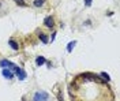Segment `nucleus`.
<instances>
[{"instance_id": "obj_2", "label": "nucleus", "mask_w": 120, "mask_h": 101, "mask_svg": "<svg viewBox=\"0 0 120 101\" xmlns=\"http://www.w3.org/2000/svg\"><path fill=\"white\" fill-rule=\"evenodd\" d=\"M44 25L46 26V27H53L55 22H53V18H52V16H46V18L44 19Z\"/></svg>"}, {"instance_id": "obj_8", "label": "nucleus", "mask_w": 120, "mask_h": 101, "mask_svg": "<svg viewBox=\"0 0 120 101\" xmlns=\"http://www.w3.org/2000/svg\"><path fill=\"white\" fill-rule=\"evenodd\" d=\"M75 44H76V42H75V41H71V42H70V44H68V47H67V51H68V52H71V51H72V49H74Z\"/></svg>"}, {"instance_id": "obj_11", "label": "nucleus", "mask_w": 120, "mask_h": 101, "mask_svg": "<svg viewBox=\"0 0 120 101\" xmlns=\"http://www.w3.org/2000/svg\"><path fill=\"white\" fill-rule=\"evenodd\" d=\"M101 77H104L105 79H106V81H109V79H111V78L108 77V74H105V72H102V74H101Z\"/></svg>"}, {"instance_id": "obj_3", "label": "nucleus", "mask_w": 120, "mask_h": 101, "mask_svg": "<svg viewBox=\"0 0 120 101\" xmlns=\"http://www.w3.org/2000/svg\"><path fill=\"white\" fill-rule=\"evenodd\" d=\"M3 75L7 78V79H11V78L14 77V72L10 70V68H4V70H3Z\"/></svg>"}, {"instance_id": "obj_10", "label": "nucleus", "mask_w": 120, "mask_h": 101, "mask_svg": "<svg viewBox=\"0 0 120 101\" xmlns=\"http://www.w3.org/2000/svg\"><path fill=\"white\" fill-rule=\"evenodd\" d=\"M40 38H41V41H42V42H44V44H46V42H48V38H46V37H45L44 34H40Z\"/></svg>"}, {"instance_id": "obj_5", "label": "nucleus", "mask_w": 120, "mask_h": 101, "mask_svg": "<svg viewBox=\"0 0 120 101\" xmlns=\"http://www.w3.org/2000/svg\"><path fill=\"white\" fill-rule=\"evenodd\" d=\"M16 74L19 75V79H21V81H23V79H25V77H26L25 71H23V70H21V68H18V71H16Z\"/></svg>"}, {"instance_id": "obj_4", "label": "nucleus", "mask_w": 120, "mask_h": 101, "mask_svg": "<svg viewBox=\"0 0 120 101\" xmlns=\"http://www.w3.org/2000/svg\"><path fill=\"white\" fill-rule=\"evenodd\" d=\"M11 64H12V63L8 62V60H1V62H0V66H1V67H4V68H10V66H11Z\"/></svg>"}, {"instance_id": "obj_1", "label": "nucleus", "mask_w": 120, "mask_h": 101, "mask_svg": "<svg viewBox=\"0 0 120 101\" xmlns=\"http://www.w3.org/2000/svg\"><path fill=\"white\" fill-rule=\"evenodd\" d=\"M34 101H46L48 100V93L46 92H37L33 97Z\"/></svg>"}, {"instance_id": "obj_6", "label": "nucleus", "mask_w": 120, "mask_h": 101, "mask_svg": "<svg viewBox=\"0 0 120 101\" xmlns=\"http://www.w3.org/2000/svg\"><path fill=\"white\" fill-rule=\"evenodd\" d=\"M8 44H10V47L12 48V49H14V51H18V44H16V42H15L14 40H10V42H8Z\"/></svg>"}, {"instance_id": "obj_12", "label": "nucleus", "mask_w": 120, "mask_h": 101, "mask_svg": "<svg viewBox=\"0 0 120 101\" xmlns=\"http://www.w3.org/2000/svg\"><path fill=\"white\" fill-rule=\"evenodd\" d=\"M90 3H91V0H86V6H90Z\"/></svg>"}, {"instance_id": "obj_9", "label": "nucleus", "mask_w": 120, "mask_h": 101, "mask_svg": "<svg viewBox=\"0 0 120 101\" xmlns=\"http://www.w3.org/2000/svg\"><path fill=\"white\" fill-rule=\"evenodd\" d=\"M44 3H45V0H34V6L36 7H41Z\"/></svg>"}, {"instance_id": "obj_13", "label": "nucleus", "mask_w": 120, "mask_h": 101, "mask_svg": "<svg viewBox=\"0 0 120 101\" xmlns=\"http://www.w3.org/2000/svg\"><path fill=\"white\" fill-rule=\"evenodd\" d=\"M1 4H3V3H1V0H0V8H1Z\"/></svg>"}, {"instance_id": "obj_7", "label": "nucleus", "mask_w": 120, "mask_h": 101, "mask_svg": "<svg viewBox=\"0 0 120 101\" xmlns=\"http://www.w3.org/2000/svg\"><path fill=\"white\" fill-rule=\"evenodd\" d=\"M45 62H46V60H45V57H42V56H40V57H37V59H36V63H37L38 66H42Z\"/></svg>"}]
</instances>
